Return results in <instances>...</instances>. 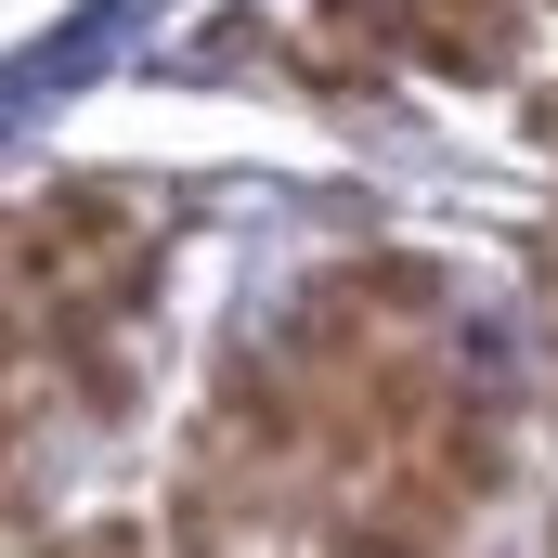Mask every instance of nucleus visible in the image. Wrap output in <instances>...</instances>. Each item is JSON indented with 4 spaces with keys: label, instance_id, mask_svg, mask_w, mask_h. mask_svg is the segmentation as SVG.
Returning <instances> with one entry per match:
<instances>
[{
    "label": "nucleus",
    "instance_id": "obj_1",
    "mask_svg": "<svg viewBox=\"0 0 558 558\" xmlns=\"http://www.w3.org/2000/svg\"><path fill=\"white\" fill-rule=\"evenodd\" d=\"M546 312H558V260H546Z\"/></svg>",
    "mask_w": 558,
    "mask_h": 558
}]
</instances>
